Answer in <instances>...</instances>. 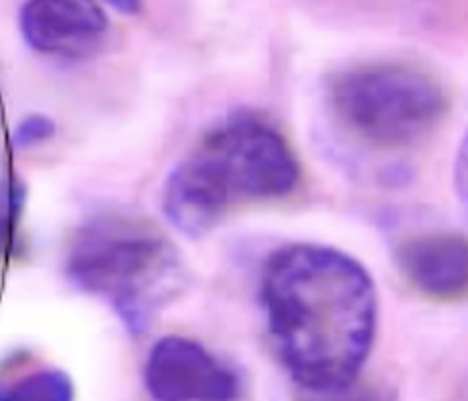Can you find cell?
<instances>
[{"label": "cell", "mask_w": 468, "mask_h": 401, "mask_svg": "<svg viewBox=\"0 0 468 401\" xmlns=\"http://www.w3.org/2000/svg\"><path fill=\"white\" fill-rule=\"evenodd\" d=\"M261 301L281 363L302 388L337 396L375 347L378 296L351 255L318 243L281 247L265 262Z\"/></svg>", "instance_id": "1"}, {"label": "cell", "mask_w": 468, "mask_h": 401, "mask_svg": "<svg viewBox=\"0 0 468 401\" xmlns=\"http://www.w3.org/2000/svg\"><path fill=\"white\" fill-rule=\"evenodd\" d=\"M300 164L284 135L251 112L228 116L169 173L161 206L188 237L214 229L231 207L292 195Z\"/></svg>", "instance_id": "2"}, {"label": "cell", "mask_w": 468, "mask_h": 401, "mask_svg": "<svg viewBox=\"0 0 468 401\" xmlns=\"http://www.w3.org/2000/svg\"><path fill=\"white\" fill-rule=\"evenodd\" d=\"M65 274L99 296L132 333H142L181 292L185 267L176 247L149 219L102 214L85 221L69 245Z\"/></svg>", "instance_id": "3"}, {"label": "cell", "mask_w": 468, "mask_h": 401, "mask_svg": "<svg viewBox=\"0 0 468 401\" xmlns=\"http://www.w3.org/2000/svg\"><path fill=\"white\" fill-rule=\"evenodd\" d=\"M339 123L365 143L408 147L428 137L447 112V92L433 75L408 63H363L329 87Z\"/></svg>", "instance_id": "4"}, {"label": "cell", "mask_w": 468, "mask_h": 401, "mask_svg": "<svg viewBox=\"0 0 468 401\" xmlns=\"http://www.w3.org/2000/svg\"><path fill=\"white\" fill-rule=\"evenodd\" d=\"M145 388L154 401H236L239 378L200 343L169 335L151 347Z\"/></svg>", "instance_id": "5"}, {"label": "cell", "mask_w": 468, "mask_h": 401, "mask_svg": "<svg viewBox=\"0 0 468 401\" xmlns=\"http://www.w3.org/2000/svg\"><path fill=\"white\" fill-rule=\"evenodd\" d=\"M18 26L34 51L82 59L104 44L110 22L96 0H26Z\"/></svg>", "instance_id": "6"}, {"label": "cell", "mask_w": 468, "mask_h": 401, "mask_svg": "<svg viewBox=\"0 0 468 401\" xmlns=\"http://www.w3.org/2000/svg\"><path fill=\"white\" fill-rule=\"evenodd\" d=\"M406 280L423 296L455 300L468 286V247L455 233H428L406 241L396 253Z\"/></svg>", "instance_id": "7"}, {"label": "cell", "mask_w": 468, "mask_h": 401, "mask_svg": "<svg viewBox=\"0 0 468 401\" xmlns=\"http://www.w3.org/2000/svg\"><path fill=\"white\" fill-rule=\"evenodd\" d=\"M0 401H75V384L59 368H39L0 380Z\"/></svg>", "instance_id": "8"}, {"label": "cell", "mask_w": 468, "mask_h": 401, "mask_svg": "<svg viewBox=\"0 0 468 401\" xmlns=\"http://www.w3.org/2000/svg\"><path fill=\"white\" fill-rule=\"evenodd\" d=\"M27 188L16 174L0 178V255L12 253L18 237Z\"/></svg>", "instance_id": "9"}, {"label": "cell", "mask_w": 468, "mask_h": 401, "mask_svg": "<svg viewBox=\"0 0 468 401\" xmlns=\"http://www.w3.org/2000/svg\"><path fill=\"white\" fill-rule=\"evenodd\" d=\"M55 135V121L44 114H32L24 118L14 130V145L20 149L36 147L49 142Z\"/></svg>", "instance_id": "10"}, {"label": "cell", "mask_w": 468, "mask_h": 401, "mask_svg": "<svg viewBox=\"0 0 468 401\" xmlns=\"http://www.w3.org/2000/svg\"><path fill=\"white\" fill-rule=\"evenodd\" d=\"M104 3H108L122 14H137L142 10L144 0H104Z\"/></svg>", "instance_id": "11"}]
</instances>
